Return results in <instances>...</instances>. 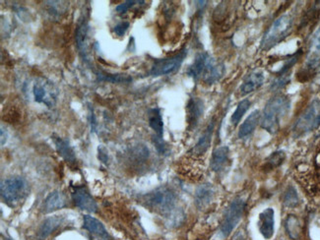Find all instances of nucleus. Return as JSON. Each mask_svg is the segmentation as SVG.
I'll list each match as a JSON object with an SVG mask.
<instances>
[{"label": "nucleus", "mask_w": 320, "mask_h": 240, "mask_svg": "<svg viewBox=\"0 0 320 240\" xmlns=\"http://www.w3.org/2000/svg\"><path fill=\"white\" fill-rule=\"evenodd\" d=\"M290 109L291 101L287 96L277 95L273 97L268 101L261 114V127L270 134H275Z\"/></svg>", "instance_id": "nucleus-1"}, {"label": "nucleus", "mask_w": 320, "mask_h": 240, "mask_svg": "<svg viewBox=\"0 0 320 240\" xmlns=\"http://www.w3.org/2000/svg\"><path fill=\"white\" fill-rule=\"evenodd\" d=\"M144 206L164 215H173L177 205V196L169 187H159L147 193L141 199Z\"/></svg>", "instance_id": "nucleus-2"}, {"label": "nucleus", "mask_w": 320, "mask_h": 240, "mask_svg": "<svg viewBox=\"0 0 320 240\" xmlns=\"http://www.w3.org/2000/svg\"><path fill=\"white\" fill-rule=\"evenodd\" d=\"M293 27V17L289 14H283L278 17L269 29L265 32L261 43V51H269L280 44L291 33Z\"/></svg>", "instance_id": "nucleus-3"}, {"label": "nucleus", "mask_w": 320, "mask_h": 240, "mask_svg": "<svg viewBox=\"0 0 320 240\" xmlns=\"http://www.w3.org/2000/svg\"><path fill=\"white\" fill-rule=\"evenodd\" d=\"M29 192L27 181L21 176L8 177L1 181L0 193L2 200L10 207H16L23 201Z\"/></svg>", "instance_id": "nucleus-4"}, {"label": "nucleus", "mask_w": 320, "mask_h": 240, "mask_svg": "<svg viewBox=\"0 0 320 240\" xmlns=\"http://www.w3.org/2000/svg\"><path fill=\"white\" fill-rule=\"evenodd\" d=\"M320 124V101L314 100L309 106L305 108V110L301 113V115L296 120L293 125V132L295 137H299L304 135L315 128H317Z\"/></svg>", "instance_id": "nucleus-5"}, {"label": "nucleus", "mask_w": 320, "mask_h": 240, "mask_svg": "<svg viewBox=\"0 0 320 240\" xmlns=\"http://www.w3.org/2000/svg\"><path fill=\"white\" fill-rule=\"evenodd\" d=\"M245 208V201L242 198H236L228 207L223 222L220 227V234L223 238L228 237L242 218Z\"/></svg>", "instance_id": "nucleus-6"}, {"label": "nucleus", "mask_w": 320, "mask_h": 240, "mask_svg": "<svg viewBox=\"0 0 320 240\" xmlns=\"http://www.w3.org/2000/svg\"><path fill=\"white\" fill-rule=\"evenodd\" d=\"M187 55V51L183 50L179 53L161 59H156L151 67L150 74L154 77L173 74L180 69Z\"/></svg>", "instance_id": "nucleus-7"}, {"label": "nucleus", "mask_w": 320, "mask_h": 240, "mask_svg": "<svg viewBox=\"0 0 320 240\" xmlns=\"http://www.w3.org/2000/svg\"><path fill=\"white\" fill-rule=\"evenodd\" d=\"M33 95L37 103L44 104L48 107H52L56 103L58 91L53 82L41 77L34 83Z\"/></svg>", "instance_id": "nucleus-8"}, {"label": "nucleus", "mask_w": 320, "mask_h": 240, "mask_svg": "<svg viewBox=\"0 0 320 240\" xmlns=\"http://www.w3.org/2000/svg\"><path fill=\"white\" fill-rule=\"evenodd\" d=\"M72 200L76 207L88 213H96L98 206L85 186H72Z\"/></svg>", "instance_id": "nucleus-9"}, {"label": "nucleus", "mask_w": 320, "mask_h": 240, "mask_svg": "<svg viewBox=\"0 0 320 240\" xmlns=\"http://www.w3.org/2000/svg\"><path fill=\"white\" fill-rule=\"evenodd\" d=\"M275 213L272 208H267L258 215V229L267 240L271 239L275 231Z\"/></svg>", "instance_id": "nucleus-10"}, {"label": "nucleus", "mask_w": 320, "mask_h": 240, "mask_svg": "<svg viewBox=\"0 0 320 240\" xmlns=\"http://www.w3.org/2000/svg\"><path fill=\"white\" fill-rule=\"evenodd\" d=\"M204 112V103L199 98H190L187 106V120L188 124V129H194Z\"/></svg>", "instance_id": "nucleus-11"}, {"label": "nucleus", "mask_w": 320, "mask_h": 240, "mask_svg": "<svg viewBox=\"0 0 320 240\" xmlns=\"http://www.w3.org/2000/svg\"><path fill=\"white\" fill-rule=\"evenodd\" d=\"M88 31H89V24L86 19H83L80 21V23L77 26L76 33H75V41L77 49L82 55L83 59L88 63L89 62V53H88Z\"/></svg>", "instance_id": "nucleus-12"}, {"label": "nucleus", "mask_w": 320, "mask_h": 240, "mask_svg": "<svg viewBox=\"0 0 320 240\" xmlns=\"http://www.w3.org/2000/svg\"><path fill=\"white\" fill-rule=\"evenodd\" d=\"M319 65H320V26L311 38L307 56H306V66L308 68L315 69Z\"/></svg>", "instance_id": "nucleus-13"}, {"label": "nucleus", "mask_w": 320, "mask_h": 240, "mask_svg": "<svg viewBox=\"0 0 320 240\" xmlns=\"http://www.w3.org/2000/svg\"><path fill=\"white\" fill-rule=\"evenodd\" d=\"M264 83V74L261 70H255L249 73L242 81L240 88L241 96L248 95L258 90Z\"/></svg>", "instance_id": "nucleus-14"}, {"label": "nucleus", "mask_w": 320, "mask_h": 240, "mask_svg": "<svg viewBox=\"0 0 320 240\" xmlns=\"http://www.w3.org/2000/svg\"><path fill=\"white\" fill-rule=\"evenodd\" d=\"M211 55L207 53H200L196 55L194 62L188 67L187 73L189 77H191L194 81L201 80L203 73L206 69V66L211 59Z\"/></svg>", "instance_id": "nucleus-15"}, {"label": "nucleus", "mask_w": 320, "mask_h": 240, "mask_svg": "<svg viewBox=\"0 0 320 240\" xmlns=\"http://www.w3.org/2000/svg\"><path fill=\"white\" fill-rule=\"evenodd\" d=\"M224 73H225V66L222 63L217 62L213 57H211V59L209 60L206 66V69L203 73L201 80L205 84L212 85L217 81H219L223 77Z\"/></svg>", "instance_id": "nucleus-16"}, {"label": "nucleus", "mask_w": 320, "mask_h": 240, "mask_svg": "<svg viewBox=\"0 0 320 240\" xmlns=\"http://www.w3.org/2000/svg\"><path fill=\"white\" fill-rule=\"evenodd\" d=\"M66 206V199L63 193L58 190L51 192L45 199L42 211L45 213H50L54 211L60 210Z\"/></svg>", "instance_id": "nucleus-17"}, {"label": "nucleus", "mask_w": 320, "mask_h": 240, "mask_svg": "<svg viewBox=\"0 0 320 240\" xmlns=\"http://www.w3.org/2000/svg\"><path fill=\"white\" fill-rule=\"evenodd\" d=\"M215 196L214 187L211 184H202L200 185L195 192V205L198 209H206L213 201Z\"/></svg>", "instance_id": "nucleus-18"}, {"label": "nucleus", "mask_w": 320, "mask_h": 240, "mask_svg": "<svg viewBox=\"0 0 320 240\" xmlns=\"http://www.w3.org/2000/svg\"><path fill=\"white\" fill-rule=\"evenodd\" d=\"M53 143L55 145V148H56L59 156L67 163L74 164L76 162V156H75V152L73 151L69 142L59 136H53Z\"/></svg>", "instance_id": "nucleus-19"}, {"label": "nucleus", "mask_w": 320, "mask_h": 240, "mask_svg": "<svg viewBox=\"0 0 320 240\" xmlns=\"http://www.w3.org/2000/svg\"><path fill=\"white\" fill-rule=\"evenodd\" d=\"M64 217L62 215H53L48 217L43 221L41 224L39 231H38V237L42 240L48 238L52 233H53L63 222Z\"/></svg>", "instance_id": "nucleus-20"}, {"label": "nucleus", "mask_w": 320, "mask_h": 240, "mask_svg": "<svg viewBox=\"0 0 320 240\" xmlns=\"http://www.w3.org/2000/svg\"><path fill=\"white\" fill-rule=\"evenodd\" d=\"M229 154L230 150L228 147L223 146L217 148L211 157V161H210V167L213 171L219 172L221 171L227 164L229 160Z\"/></svg>", "instance_id": "nucleus-21"}, {"label": "nucleus", "mask_w": 320, "mask_h": 240, "mask_svg": "<svg viewBox=\"0 0 320 240\" xmlns=\"http://www.w3.org/2000/svg\"><path fill=\"white\" fill-rule=\"evenodd\" d=\"M83 220H84L83 226L88 231H90L102 238H105V239L110 238V236H109L107 230L106 229L105 225L103 224V222L100 221L99 219H97L96 217L89 215V214H85L83 216Z\"/></svg>", "instance_id": "nucleus-22"}, {"label": "nucleus", "mask_w": 320, "mask_h": 240, "mask_svg": "<svg viewBox=\"0 0 320 240\" xmlns=\"http://www.w3.org/2000/svg\"><path fill=\"white\" fill-rule=\"evenodd\" d=\"M261 118V113L259 110H254L252 111L247 117L246 119L243 121V123L240 125V130H239V138L243 139L248 137L249 135H251L253 133V131L255 130L256 126L259 123V120Z\"/></svg>", "instance_id": "nucleus-23"}, {"label": "nucleus", "mask_w": 320, "mask_h": 240, "mask_svg": "<svg viewBox=\"0 0 320 240\" xmlns=\"http://www.w3.org/2000/svg\"><path fill=\"white\" fill-rule=\"evenodd\" d=\"M214 127H215V120L213 119L209 123V125L207 126V128L205 129L203 134L200 136L197 144L195 145V147L193 149V153L195 155H203L204 153L207 152V150L209 149V147L211 145Z\"/></svg>", "instance_id": "nucleus-24"}, {"label": "nucleus", "mask_w": 320, "mask_h": 240, "mask_svg": "<svg viewBox=\"0 0 320 240\" xmlns=\"http://www.w3.org/2000/svg\"><path fill=\"white\" fill-rule=\"evenodd\" d=\"M148 120L150 127L155 131L157 136L163 137L164 135V122L162 113L160 108H151L148 111Z\"/></svg>", "instance_id": "nucleus-25"}, {"label": "nucleus", "mask_w": 320, "mask_h": 240, "mask_svg": "<svg viewBox=\"0 0 320 240\" xmlns=\"http://www.w3.org/2000/svg\"><path fill=\"white\" fill-rule=\"evenodd\" d=\"M285 228L291 239L293 240L299 239L301 234V224L299 219L295 215L290 214L287 217L285 222Z\"/></svg>", "instance_id": "nucleus-26"}, {"label": "nucleus", "mask_w": 320, "mask_h": 240, "mask_svg": "<svg viewBox=\"0 0 320 240\" xmlns=\"http://www.w3.org/2000/svg\"><path fill=\"white\" fill-rule=\"evenodd\" d=\"M97 77L99 81H106L110 83H129L132 81V78L127 74H111L105 72H98Z\"/></svg>", "instance_id": "nucleus-27"}, {"label": "nucleus", "mask_w": 320, "mask_h": 240, "mask_svg": "<svg viewBox=\"0 0 320 240\" xmlns=\"http://www.w3.org/2000/svg\"><path fill=\"white\" fill-rule=\"evenodd\" d=\"M283 204L287 208H295L299 204V197L297 191L293 186H289L283 196Z\"/></svg>", "instance_id": "nucleus-28"}, {"label": "nucleus", "mask_w": 320, "mask_h": 240, "mask_svg": "<svg viewBox=\"0 0 320 240\" xmlns=\"http://www.w3.org/2000/svg\"><path fill=\"white\" fill-rule=\"evenodd\" d=\"M250 101L247 99H244L242 101L240 102V104L237 107V109L235 110V112L233 113L232 117H231V121L234 125H237L242 118V116L246 113V111L249 109L250 107Z\"/></svg>", "instance_id": "nucleus-29"}, {"label": "nucleus", "mask_w": 320, "mask_h": 240, "mask_svg": "<svg viewBox=\"0 0 320 240\" xmlns=\"http://www.w3.org/2000/svg\"><path fill=\"white\" fill-rule=\"evenodd\" d=\"M286 159V154L284 151H277L274 152L271 156L268 157L266 160V164L269 168H274L281 165Z\"/></svg>", "instance_id": "nucleus-30"}, {"label": "nucleus", "mask_w": 320, "mask_h": 240, "mask_svg": "<svg viewBox=\"0 0 320 240\" xmlns=\"http://www.w3.org/2000/svg\"><path fill=\"white\" fill-rule=\"evenodd\" d=\"M49 6H50V12L53 13V15H57L59 14V12L64 13L66 10V5H63L61 3H63L62 1H47L46 2Z\"/></svg>", "instance_id": "nucleus-31"}, {"label": "nucleus", "mask_w": 320, "mask_h": 240, "mask_svg": "<svg viewBox=\"0 0 320 240\" xmlns=\"http://www.w3.org/2000/svg\"><path fill=\"white\" fill-rule=\"evenodd\" d=\"M153 142L155 144V147L157 149V151L161 154V155H164L167 153V149L168 147L166 146V143L163 139V137H160V136H157L155 134V136H153Z\"/></svg>", "instance_id": "nucleus-32"}, {"label": "nucleus", "mask_w": 320, "mask_h": 240, "mask_svg": "<svg viewBox=\"0 0 320 240\" xmlns=\"http://www.w3.org/2000/svg\"><path fill=\"white\" fill-rule=\"evenodd\" d=\"M136 3H139V1H134V0H127V1L119 4L116 6L115 10L117 13L119 14H123L126 13L132 6H134Z\"/></svg>", "instance_id": "nucleus-33"}, {"label": "nucleus", "mask_w": 320, "mask_h": 240, "mask_svg": "<svg viewBox=\"0 0 320 240\" xmlns=\"http://www.w3.org/2000/svg\"><path fill=\"white\" fill-rule=\"evenodd\" d=\"M98 159L105 164H107L108 162V152L107 148L103 145L99 146L98 148Z\"/></svg>", "instance_id": "nucleus-34"}, {"label": "nucleus", "mask_w": 320, "mask_h": 240, "mask_svg": "<svg viewBox=\"0 0 320 240\" xmlns=\"http://www.w3.org/2000/svg\"><path fill=\"white\" fill-rule=\"evenodd\" d=\"M129 26H130V24H129L128 22H121V23L117 24V25L114 27L113 31H114V33H115L118 37H122V36L126 33V31L128 30Z\"/></svg>", "instance_id": "nucleus-35"}, {"label": "nucleus", "mask_w": 320, "mask_h": 240, "mask_svg": "<svg viewBox=\"0 0 320 240\" xmlns=\"http://www.w3.org/2000/svg\"><path fill=\"white\" fill-rule=\"evenodd\" d=\"M89 121H90V125H91V131L95 132L97 130V119H96V115L94 113L93 107H89Z\"/></svg>", "instance_id": "nucleus-36"}, {"label": "nucleus", "mask_w": 320, "mask_h": 240, "mask_svg": "<svg viewBox=\"0 0 320 240\" xmlns=\"http://www.w3.org/2000/svg\"><path fill=\"white\" fill-rule=\"evenodd\" d=\"M6 140H7V134L6 133L4 134V130L1 129V145L2 146L6 143Z\"/></svg>", "instance_id": "nucleus-37"}, {"label": "nucleus", "mask_w": 320, "mask_h": 240, "mask_svg": "<svg viewBox=\"0 0 320 240\" xmlns=\"http://www.w3.org/2000/svg\"><path fill=\"white\" fill-rule=\"evenodd\" d=\"M5 240H12V239H10V238H5Z\"/></svg>", "instance_id": "nucleus-38"}]
</instances>
